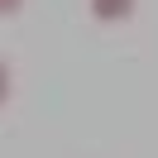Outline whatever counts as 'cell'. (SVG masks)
<instances>
[{
	"instance_id": "obj_1",
	"label": "cell",
	"mask_w": 158,
	"mask_h": 158,
	"mask_svg": "<svg viewBox=\"0 0 158 158\" xmlns=\"http://www.w3.org/2000/svg\"><path fill=\"white\" fill-rule=\"evenodd\" d=\"M86 10L96 24H129L139 10V0H86Z\"/></svg>"
},
{
	"instance_id": "obj_2",
	"label": "cell",
	"mask_w": 158,
	"mask_h": 158,
	"mask_svg": "<svg viewBox=\"0 0 158 158\" xmlns=\"http://www.w3.org/2000/svg\"><path fill=\"white\" fill-rule=\"evenodd\" d=\"M10 101H15V67L0 58V110L10 106Z\"/></svg>"
},
{
	"instance_id": "obj_3",
	"label": "cell",
	"mask_w": 158,
	"mask_h": 158,
	"mask_svg": "<svg viewBox=\"0 0 158 158\" xmlns=\"http://www.w3.org/2000/svg\"><path fill=\"white\" fill-rule=\"evenodd\" d=\"M19 10H24V0H0V19H15Z\"/></svg>"
}]
</instances>
